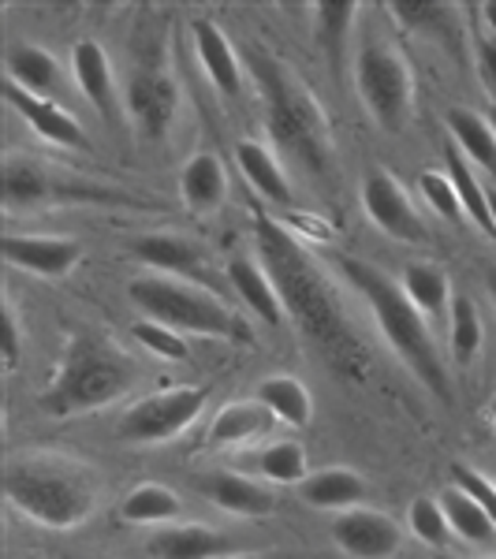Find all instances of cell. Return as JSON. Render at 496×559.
Returning <instances> with one entry per match:
<instances>
[{
  "mask_svg": "<svg viewBox=\"0 0 496 559\" xmlns=\"http://www.w3.org/2000/svg\"><path fill=\"white\" fill-rule=\"evenodd\" d=\"M255 242L261 265H265V273L284 302V313L299 324L303 336L321 350V358L336 373L366 377L369 350L363 336L351 329L344 302L332 292L321 261L292 236V228H284L281 221H273L261 210L255 213Z\"/></svg>",
  "mask_w": 496,
  "mask_h": 559,
  "instance_id": "1",
  "label": "cell"
},
{
  "mask_svg": "<svg viewBox=\"0 0 496 559\" xmlns=\"http://www.w3.org/2000/svg\"><path fill=\"white\" fill-rule=\"evenodd\" d=\"M336 269L351 284V292L369 306L374 324L381 329L385 344L400 355V362L418 377V384L426 388L433 400L452 407L456 395H452V381H448L445 358H440V350H437L429 321L411 306V299L400 287V280L385 276L377 265H369L363 258H347V254L336 258Z\"/></svg>",
  "mask_w": 496,
  "mask_h": 559,
  "instance_id": "2",
  "label": "cell"
},
{
  "mask_svg": "<svg viewBox=\"0 0 496 559\" xmlns=\"http://www.w3.org/2000/svg\"><path fill=\"white\" fill-rule=\"evenodd\" d=\"M4 496L20 515L45 530H75L94 515L102 477L83 459L23 452L4 463Z\"/></svg>",
  "mask_w": 496,
  "mask_h": 559,
  "instance_id": "3",
  "label": "cell"
},
{
  "mask_svg": "<svg viewBox=\"0 0 496 559\" xmlns=\"http://www.w3.org/2000/svg\"><path fill=\"white\" fill-rule=\"evenodd\" d=\"M247 64L261 94V105H265L269 139L310 176H324L332 165V131L318 97L292 68L269 57V52L250 49Z\"/></svg>",
  "mask_w": 496,
  "mask_h": 559,
  "instance_id": "4",
  "label": "cell"
},
{
  "mask_svg": "<svg viewBox=\"0 0 496 559\" xmlns=\"http://www.w3.org/2000/svg\"><path fill=\"white\" fill-rule=\"evenodd\" d=\"M128 299L146 321H157L173 332H194V336L228 340V344H250V324L221 302L210 287L194 280H179L165 273H142L128 284Z\"/></svg>",
  "mask_w": 496,
  "mask_h": 559,
  "instance_id": "5",
  "label": "cell"
},
{
  "mask_svg": "<svg viewBox=\"0 0 496 559\" xmlns=\"http://www.w3.org/2000/svg\"><path fill=\"white\" fill-rule=\"evenodd\" d=\"M131 366L116 347H108L97 336H79L68 340L64 355H60L57 377L45 388L42 411L52 418H75L86 411H102L108 403H116L131 388Z\"/></svg>",
  "mask_w": 496,
  "mask_h": 559,
  "instance_id": "6",
  "label": "cell"
},
{
  "mask_svg": "<svg viewBox=\"0 0 496 559\" xmlns=\"http://www.w3.org/2000/svg\"><path fill=\"white\" fill-rule=\"evenodd\" d=\"M358 97L381 131L400 134L414 116V71L392 45L366 41L355 60Z\"/></svg>",
  "mask_w": 496,
  "mask_h": 559,
  "instance_id": "7",
  "label": "cell"
},
{
  "mask_svg": "<svg viewBox=\"0 0 496 559\" xmlns=\"http://www.w3.org/2000/svg\"><path fill=\"white\" fill-rule=\"evenodd\" d=\"M210 392L205 388H168V392L146 395V400L131 403L116 421V437L123 444H165V440L179 437L187 426H194L198 414L205 411Z\"/></svg>",
  "mask_w": 496,
  "mask_h": 559,
  "instance_id": "8",
  "label": "cell"
},
{
  "mask_svg": "<svg viewBox=\"0 0 496 559\" xmlns=\"http://www.w3.org/2000/svg\"><path fill=\"white\" fill-rule=\"evenodd\" d=\"M363 205H366L369 221H374L385 236H392L400 242H429L433 239L426 221H422L418 210H414L411 194L403 191L389 173H381V168H374V173L366 176Z\"/></svg>",
  "mask_w": 496,
  "mask_h": 559,
  "instance_id": "9",
  "label": "cell"
},
{
  "mask_svg": "<svg viewBox=\"0 0 496 559\" xmlns=\"http://www.w3.org/2000/svg\"><path fill=\"white\" fill-rule=\"evenodd\" d=\"M332 537L351 559H392L403 548V526L374 508L340 511L332 519Z\"/></svg>",
  "mask_w": 496,
  "mask_h": 559,
  "instance_id": "10",
  "label": "cell"
},
{
  "mask_svg": "<svg viewBox=\"0 0 496 559\" xmlns=\"http://www.w3.org/2000/svg\"><path fill=\"white\" fill-rule=\"evenodd\" d=\"M179 108V90L165 71L142 68L128 79V116L134 131L146 142H161L168 134Z\"/></svg>",
  "mask_w": 496,
  "mask_h": 559,
  "instance_id": "11",
  "label": "cell"
},
{
  "mask_svg": "<svg viewBox=\"0 0 496 559\" xmlns=\"http://www.w3.org/2000/svg\"><path fill=\"white\" fill-rule=\"evenodd\" d=\"M0 254L12 269L42 280H60L83 261V242L68 236H4Z\"/></svg>",
  "mask_w": 496,
  "mask_h": 559,
  "instance_id": "12",
  "label": "cell"
},
{
  "mask_svg": "<svg viewBox=\"0 0 496 559\" xmlns=\"http://www.w3.org/2000/svg\"><path fill=\"white\" fill-rule=\"evenodd\" d=\"M194 485L205 500L239 519H265V515H273V508H276L273 489H269L265 481H258V477L239 474V471H210L198 477Z\"/></svg>",
  "mask_w": 496,
  "mask_h": 559,
  "instance_id": "13",
  "label": "cell"
},
{
  "mask_svg": "<svg viewBox=\"0 0 496 559\" xmlns=\"http://www.w3.org/2000/svg\"><path fill=\"white\" fill-rule=\"evenodd\" d=\"M146 552L153 559H228L239 552V545L202 522H173V526L153 530Z\"/></svg>",
  "mask_w": 496,
  "mask_h": 559,
  "instance_id": "14",
  "label": "cell"
},
{
  "mask_svg": "<svg viewBox=\"0 0 496 559\" xmlns=\"http://www.w3.org/2000/svg\"><path fill=\"white\" fill-rule=\"evenodd\" d=\"M4 102L23 116L26 128H34L45 142H52V146H68V150H86L90 146L83 123H79L68 108L49 102V97H34V94H26V90H20L15 83H8L4 86Z\"/></svg>",
  "mask_w": 496,
  "mask_h": 559,
  "instance_id": "15",
  "label": "cell"
},
{
  "mask_svg": "<svg viewBox=\"0 0 496 559\" xmlns=\"http://www.w3.org/2000/svg\"><path fill=\"white\" fill-rule=\"evenodd\" d=\"M194 57L202 64L205 79L216 86L221 97H239L243 90V60L236 52V45L224 38V31L210 20H198L194 23Z\"/></svg>",
  "mask_w": 496,
  "mask_h": 559,
  "instance_id": "16",
  "label": "cell"
},
{
  "mask_svg": "<svg viewBox=\"0 0 496 559\" xmlns=\"http://www.w3.org/2000/svg\"><path fill=\"white\" fill-rule=\"evenodd\" d=\"M71 71H75V83L83 90V97L108 123H116L120 116V86L113 79V64H108V52L97 41H79L71 49Z\"/></svg>",
  "mask_w": 496,
  "mask_h": 559,
  "instance_id": "17",
  "label": "cell"
},
{
  "mask_svg": "<svg viewBox=\"0 0 496 559\" xmlns=\"http://www.w3.org/2000/svg\"><path fill=\"white\" fill-rule=\"evenodd\" d=\"M131 254L150 265L153 273L165 276H179V280H194L205 269L202 250L194 247L187 236H176V231H150V236H139L131 242Z\"/></svg>",
  "mask_w": 496,
  "mask_h": 559,
  "instance_id": "18",
  "label": "cell"
},
{
  "mask_svg": "<svg viewBox=\"0 0 496 559\" xmlns=\"http://www.w3.org/2000/svg\"><path fill=\"white\" fill-rule=\"evenodd\" d=\"M236 160H239V173L247 176V183L255 187V194L261 202L269 205H281V210H292L295 205V187L287 179L281 157L265 146V142L255 139H243L236 146Z\"/></svg>",
  "mask_w": 496,
  "mask_h": 559,
  "instance_id": "19",
  "label": "cell"
},
{
  "mask_svg": "<svg viewBox=\"0 0 496 559\" xmlns=\"http://www.w3.org/2000/svg\"><path fill=\"white\" fill-rule=\"evenodd\" d=\"M273 411L258 400H239L224 403L216 411L210 432H205V444L210 448H250L255 440H265L273 429Z\"/></svg>",
  "mask_w": 496,
  "mask_h": 559,
  "instance_id": "20",
  "label": "cell"
},
{
  "mask_svg": "<svg viewBox=\"0 0 496 559\" xmlns=\"http://www.w3.org/2000/svg\"><path fill=\"white\" fill-rule=\"evenodd\" d=\"M228 284H232V292L239 295V302L247 306L258 321L273 324V329H281V324L287 321L281 295H276L273 280H269L261 261L247 258V254H236L228 261Z\"/></svg>",
  "mask_w": 496,
  "mask_h": 559,
  "instance_id": "21",
  "label": "cell"
},
{
  "mask_svg": "<svg viewBox=\"0 0 496 559\" xmlns=\"http://www.w3.org/2000/svg\"><path fill=\"white\" fill-rule=\"evenodd\" d=\"M4 71H8V83H15L20 90L34 97H57L60 83V64L49 49L42 45H31V41H20V45H8V57H4Z\"/></svg>",
  "mask_w": 496,
  "mask_h": 559,
  "instance_id": "22",
  "label": "cell"
},
{
  "mask_svg": "<svg viewBox=\"0 0 496 559\" xmlns=\"http://www.w3.org/2000/svg\"><path fill=\"white\" fill-rule=\"evenodd\" d=\"M0 194H4V205L26 210V205H45L64 198V187L49 168L34 165L26 157H8L4 173H0Z\"/></svg>",
  "mask_w": 496,
  "mask_h": 559,
  "instance_id": "23",
  "label": "cell"
},
{
  "mask_svg": "<svg viewBox=\"0 0 496 559\" xmlns=\"http://www.w3.org/2000/svg\"><path fill=\"white\" fill-rule=\"evenodd\" d=\"M366 481L347 466H324V471H314L306 481L299 485L303 503H310L314 511H351L363 508L366 500Z\"/></svg>",
  "mask_w": 496,
  "mask_h": 559,
  "instance_id": "24",
  "label": "cell"
},
{
  "mask_svg": "<svg viewBox=\"0 0 496 559\" xmlns=\"http://www.w3.org/2000/svg\"><path fill=\"white\" fill-rule=\"evenodd\" d=\"M445 120L456 139V150L463 153L474 168H482V173H489L496 179V131H493L489 116L474 112V108H467V105H452L445 112Z\"/></svg>",
  "mask_w": 496,
  "mask_h": 559,
  "instance_id": "25",
  "label": "cell"
},
{
  "mask_svg": "<svg viewBox=\"0 0 496 559\" xmlns=\"http://www.w3.org/2000/svg\"><path fill=\"white\" fill-rule=\"evenodd\" d=\"M179 191H184V202L198 213L221 210L228 198V168L221 165L216 153H194L179 168Z\"/></svg>",
  "mask_w": 496,
  "mask_h": 559,
  "instance_id": "26",
  "label": "cell"
},
{
  "mask_svg": "<svg viewBox=\"0 0 496 559\" xmlns=\"http://www.w3.org/2000/svg\"><path fill=\"white\" fill-rule=\"evenodd\" d=\"M400 287H403V295L411 299L414 310L422 313L429 324H437V321H445L448 313H452V284H448V273L445 269H437V265H408L403 269V276H400Z\"/></svg>",
  "mask_w": 496,
  "mask_h": 559,
  "instance_id": "27",
  "label": "cell"
},
{
  "mask_svg": "<svg viewBox=\"0 0 496 559\" xmlns=\"http://www.w3.org/2000/svg\"><path fill=\"white\" fill-rule=\"evenodd\" d=\"M389 12L400 20L408 31L422 34V38H437L440 45H448L452 52H459V8L452 4H429V0H395L389 4Z\"/></svg>",
  "mask_w": 496,
  "mask_h": 559,
  "instance_id": "28",
  "label": "cell"
},
{
  "mask_svg": "<svg viewBox=\"0 0 496 559\" xmlns=\"http://www.w3.org/2000/svg\"><path fill=\"white\" fill-rule=\"evenodd\" d=\"M255 400L265 403V407L273 411V418L292 429H306L314 418V400L299 377H287V373L265 377V381H258Z\"/></svg>",
  "mask_w": 496,
  "mask_h": 559,
  "instance_id": "29",
  "label": "cell"
},
{
  "mask_svg": "<svg viewBox=\"0 0 496 559\" xmlns=\"http://www.w3.org/2000/svg\"><path fill=\"white\" fill-rule=\"evenodd\" d=\"M179 515H184L179 496L168 489V485H157V481L134 485L120 503V519L128 522V526H173Z\"/></svg>",
  "mask_w": 496,
  "mask_h": 559,
  "instance_id": "30",
  "label": "cell"
},
{
  "mask_svg": "<svg viewBox=\"0 0 496 559\" xmlns=\"http://www.w3.org/2000/svg\"><path fill=\"white\" fill-rule=\"evenodd\" d=\"M440 508H445L448 526H452V534L459 540H467V545H474V548H493L496 545L493 519L485 515L482 503H477L474 496H467L459 485H448V489L440 492Z\"/></svg>",
  "mask_w": 496,
  "mask_h": 559,
  "instance_id": "31",
  "label": "cell"
},
{
  "mask_svg": "<svg viewBox=\"0 0 496 559\" xmlns=\"http://www.w3.org/2000/svg\"><path fill=\"white\" fill-rule=\"evenodd\" d=\"M250 474L265 485H303L310 477V463H306L303 444L295 440H276V444H261L255 455L247 459Z\"/></svg>",
  "mask_w": 496,
  "mask_h": 559,
  "instance_id": "32",
  "label": "cell"
},
{
  "mask_svg": "<svg viewBox=\"0 0 496 559\" xmlns=\"http://www.w3.org/2000/svg\"><path fill=\"white\" fill-rule=\"evenodd\" d=\"M445 165H448L445 168L448 179L456 183L459 202H463L467 221H474L477 228L485 231V236L496 239V224H493V210H489V187H482V179H477L474 165L459 150H448L445 153Z\"/></svg>",
  "mask_w": 496,
  "mask_h": 559,
  "instance_id": "33",
  "label": "cell"
},
{
  "mask_svg": "<svg viewBox=\"0 0 496 559\" xmlns=\"http://www.w3.org/2000/svg\"><path fill=\"white\" fill-rule=\"evenodd\" d=\"M448 336H452V358L459 369H471L474 358L482 355L485 344V329H482V313H477L474 299L456 295L452 313H448Z\"/></svg>",
  "mask_w": 496,
  "mask_h": 559,
  "instance_id": "34",
  "label": "cell"
},
{
  "mask_svg": "<svg viewBox=\"0 0 496 559\" xmlns=\"http://www.w3.org/2000/svg\"><path fill=\"white\" fill-rule=\"evenodd\" d=\"M408 530L426 548H433V552H445L448 540H452V526H448L445 508H440V500H433V496H418V500H411Z\"/></svg>",
  "mask_w": 496,
  "mask_h": 559,
  "instance_id": "35",
  "label": "cell"
},
{
  "mask_svg": "<svg viewBox=\"0 0 496 559\" xmlns=\"http://www.w3.org/2000/svg\"><path fill=\"white\" fill-rule=\"evenodd\" d=\"M314 23H318V38H321V49L329 52L332 68H340L344 60V41L351 34V23L358 15V4H314Z\"/></svg>",
  "mask_w": 496,
  "mask_h": 559,
  "instance_id": "36",
  "label": "cell"
},
{
  "mask_svg": "<svg viewBox=\"0 0 496 559\" xmlns=\"http://www.w3.org/2000/svg\"><path fill=\"white\" fill-rule=\"evenodd\" d=\"M131 336H134V344H142L150 350V355H157V358H165V362H187L191 358V347H187V340L179 336V332L173 329H165V324H157V321H134L131 324Z\"/></svg>",
  "mask_w": 496,
  "mask_h": 559,
  "instance_id": "37",
  "label": "cell"
},
{
  "mask_svg": "<svg viewBox=\"0 0 496 559\" xmlns=\"http://www.w3.org/2000/svg\"><path fill=\"white\" fill-rule=\"evenodd\" d=\"M418 191L422 198H426V205L433 213L440 216V221H448V224H459L463 221V202H459V194H456V183L448 179V173H422L418 176Z\"/></svg>",
  "mask_w": 496,
  "mask_h": 559,
  "instance_id": "38",
  "label": "cell"
},
{
  "mask_svg": "<svg viewBox=\"0 0 496 559\" xmlns=\"http://www.w3.org/2000/svg\"><path fill=\"white\" fill-rule=\"evenodd\" d=\"M452 485H459L467 496H474V500L485 508V515L493 519V526H496V485L493 481H485V477L477 471H471L467 463H452Z\"/></svg>",
  "mask_w": 496,
  "mask_h": 559,
  "instance_id": "39",
  "label": "cell"
},
{
  "mask_svg": "<svg viewBox=\"0 0 496 559\" xmlns=\"http://www.w3.org/2000/svg\"><path fill=\"white\" fill-rule=\"evenodd\" d=\"M0 332H4V369L15 373L23 362V329H20V313H15L12 302H4V310H0Z\"/></svg>",
  "mask_w": 496,
  "mask_h": 559,
  "instance_id": "40",
  "label": "cell"
},
{
  "mask_svg": "<svg viewBox=\"0 0 496 559\" xmlns=\"http://www.w3.org/2000/svg\"><path fill=\"white\" fill-rule=\"evenodd\" d=\"M228 559H292V556H276V552H236Z\"/></svg>",
  "mask_w": 496,
  "mask_h": 559,
  "instance_id": "41",
  "label": "cell"
},
{
  "mask_svg": "<svg viewBox=\"0 0 496 559\" xmlns=\"http://www.w3.org/2000/svg\"><path fill=\"white\" fill-rule=\"evenodd\" d=\"M482 15L489 20V31H493V38H496V4H482Z\"/></svg>",
  "mask_w": 496,
  "mask_h": 559,
  "instance_id": "42",
  "label": "cell"
},
{
  "mask_svg": "<svg viewBox=\"0 0 496 559\" xmlns=\"http://www.w3.org/2000/svg\"><path fill=\"white\" fill-rule=\"evenodd\" d=\"M489 210H493V224H496V187H489Z\"/></svg>",
  "mask_w": 496,
  "mask_h": 559,
  "instance_id": "43",
  "label": "cell"
},
{
  "mask_svg": "<svg viewBox=\"0 0 496 559\" xmlns=\"http://www.w3.org/2000/svg\"><path fill=\"white\" fill-rule=\"evenodd\" d=\"M489 295H493V306H496V269L489 273Z\"/></svg>",
  "mask_w": 496,
  "mask_h": 559,
  "instance_id": "44",
  "label": "cell"
},
{
  "mask_svg": "<svg viewBox=\"0 0 496 559\" xmlns=\"http://www.w3.org/2000/svg\"><path fill=\"white\" fill-rule=\"evenodd\" d=\"M489 421H493V426H496V395H493V400H489Z\"/></svg>",
  "mask_w": 496,
  "mask_h": 559,
  "instance_id": "45",
  "label": "cell"
},
{
  "mask_svg": "<svg viewBox=\"0 0 496 559\" xmlns=\"http://www.w3.org/2000/svg\"><path fill=\"white\" fill-rule=\"evenodd\" d=\"M445 559H496V556H445Z\"/></svg>",
  "mask_w": 496,
  "mask_h": 559,
  "instance_id": "46",
  "label": "cell"
},
{
  "mask_svg": "<svg viewBox=\"0 0 496 559\" xmlns=\"http://www.w3.org/2000/svg\"><path fill=\"white\" fill-rule=\"evenodd\" d=\"M485 116H489V123H493V131H496V102H493V108H489Z\"/></svg>",
  "mask_w": 496,
  "mask_h": 559,
  "instance_id": "47",
  "label": "cell"
},
{
  "mask_svg": "<svg viewBox=\"0 0 496 559\" xmlns=\"http://www.w3.org/2000/svg\"><path fill=\"white\" fill-rule=\"evenodd\" d=\"M493 485H496V477H493Z\"/></svg>",
  "mask_w": 496,
  "mask_h": 559,
  "instance_id": "48",
  "label": "cell"
}]
</instances>
